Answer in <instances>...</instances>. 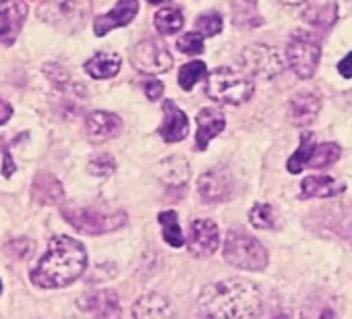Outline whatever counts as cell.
I'll use <instances>...</instances> for the list:
<instances>
[{"label":"cell","mask_w":352,"mask_h":319,"mask_svg":"<svg viewBox=\"0 0 352 319\" xmlns=\"http://www.w3.org/2000/svg\"><path fill=\"white\" fill-rule=\"evenodd\" d=\"M199 313L206 317L247 319L261 313V294L255 284L228 278L208 284L199 292Z\"/></svg>","instance_id":"obj_1"},{"label":"cell","mask_w":352,"mask_h":319,"mask_svg":"<svg viewBox=\"0 0 352 319\" xmlns=\"http://www.w3.org/2000/svg\"><path fill=\"white\" fill-rule=\"evenodd\" d=\"M87 265L85 247L71 236H54L46 255L32 272V282L40 288H63L75 282Z\"/></svg>","instance_id":"obj_2"},{"label":"cell","mask_w":352,"mask_h":319,"mask_svg":"<svg viewBox=\"0 0 352 319\" xmlns=\"http://www.w3.org/2000/svg\"><path fill=\"white\" fill-rule=\"evenodd\" d=\"M206 94L220 104L241 106L253 96V81L243 71H234L230 67H218L208 75Z\"/></svg>","instance_id":"obj_3"},{"label":"cell","mask_w":352,"mask_h":319,"mask_svg":"<svg viewBox=\"0 0 352 319\" xmlns=\"http://www.w3.org/2000/svg\"><path fill=\"white\" fill-rule=\"evenodd\" d=\"M60 214L65 216V220L77 228L79 232L85 234H104V232H112L118 230L120 226L126 224V214L124 212H108L102 208H83V206H73V204H65L60 208Z\"/></svg>","instance_id":"obj_4"},{"label":"cell","mask_w":352,"mask_h":319,"mask_svg":"<svg viewBox=\"0 0 352 319\" xmlns=\"http://www.w3.org/2000/svg\"><path fill=\"white\" fill-rule=\"evenodd\" d=\"M224 259L241 270L261 272L270 257L265 247L241 228H230L224 241Z\"/></svg>","instance_id":"obj_5"},{"label":"cell","mask_w":352,"mask_h":319,"mask_svg":"<svg viewBox=\"0 0 352 319\" xmlns=\"http://www.w3.org/2000/svg\"><path fill=\"white\" fill-rule=\"evenodd\" d=\"M286 63H288L286 54H282L278 48L265 46V44L247 46L239 56V67L243 69V73L249 77L261 79V81H270V79L282 75L286 69Z\"/></svg>","instance_id":"obj_6"},{"label":"cell","mask_w":352,"mask_h":319,"mask_svg":"<svg viewBox=\"0 0 352 319\" xmlns=\"http://www.w3.org/2000/svg\"><path fill=\"white\" fill-rule=\"evenodd\" d=\"M319 56H321V48L311 32L307 30L292 32L288 46H286V60L296 77L311 79L317 71Z\"/></svg>","instance_id":"obj_7"},{"label":"cell","mask_w":352,"mask_h":319,"mask_svg":"<svg viewBox=\"0 0 352 319\" xmlns=\"http://www.w3.org/2000/svg\"><path fill=\"white\" fill-rule=\"evenodd\" d=\"M131 63L137 71L147 73V75H160L166 73L172 67V56L170 50L155 40H143L133 48Z\"/></svg>","instance_id":"obj_8"},{"label":"cell","mask_w":352,"mask_h":319,"mask_svg":"<svg viewBox=\"0 0 352 319\" xmlns=\"http://www.w3.org/2000/svg\"><path fill=\"white\" fill-rule=\"evenodd\" d=\"M28 17L25 0H0V44L11 46Z\"/></svg>","instance_id":"obj_9"},{"label":"cell","mask_w":352,"mask_h":319,"mask_svg":"<svg viewBox=\"0 0 352 319\" xmlns=\"http://www.w3.org/2000/svg\"><path fill=\"white\" fill-rule=\"evenodd\" d=\"M218 241H220L218 224L214 220L201 218V220H195L191 224L187 247L195 257H210L212 253H216Z\"/></svg>","instance_id":"obj_10"},{"label":"cell","mask_w":352,"mask_h":319,"mask_svg":"<svg viewBox=\"0 0 352 319\" xmlns=\"http://www.w3.org/2000/svg\"><path fill=\"white\" fill-rule=\"evenodd\" d=\"M137 13H139L137 0H120V3L110 13H106V15H102V17H98L94 21V32H96L98 38H102V36H106L108 32H112L116 28L129 25L137 17Z\"/></svg>","instance_id":"obj_11"},{"label":"cell","mask_w":352,"mask_h":319,"mask_svg":"<svg viewBox=\"0 0 352 319\" xmlns=\"http://www.w3.org/2000/svg\"><path fill=\"white\" fill-rule=\"evenodd\" d=\"M164 122L160 124V135L166 143H179L189 133V118L174 102H164Z\"/></svg>","instance_id":"obj_12"},{"label":"cell","mask_w":352,"mask_h":319,"mask_svg":"<svg viewBox=\"0 0 352 319\" xmlns=\"http://www.w3.org/2000/svg\"><path fill=\"white\" fill-rule=\"evenodd\" d=\"M321 110V96L317 91H298L292 96L288 116L296 126H309Z\"/></svg>","instance_id":"obj_13"},{"label":"cell","mask_w":352,"mask_h":319,"mask_svg":"<svg viewBox=\"0 0 352 319\" xmlns=\"http://www.w3.org/2000/svg\"><path fill=\"white\" fill-rule=\"evenodd\" d=\"M232 193L230 179L224 170H208L199 179V197L206 204H220L226 201Z\"/></svg>","instance_id":"obj_14"},{"label":"cell","mask_w":352,"mask_h":319,"mask_svg":"<svg viewBox=\"0 0 352 319\" xmlns=\"http://www.w3.org/2000/svg\"><path fill=\"white\" fill-rule=\"evenodd\" d=\"M155 175L168 189H183L191 177V170L185 157L172 155L168 160H162L155 168Z\"/></svg>","instance_id":"obj_15"},{"label":"cell","mask_w":352,"mask_h":319,"mask_svg":"<svg viewBox=\"0 0 352 319\" xmlns=\"http://www.w3.org/2000/svg\"><path fill=\"white\" fill-rule=\"evenodd\" d=\"M89 13H91V7L87 0H63V3H58V7L54 9V15L50 13L44 17L50 21H60L69 30H77L89 17Z\"/></svg>","instance_id":"obj_16"},{"label":"cell","mask_w":352,"mask_h":319,"mask_svg":"<svg viewBox=\"0 0 352 319\" xmlns=\"http://www.w3.org/2000/svg\"><path fill=\"white\" fill-rule=\"evenodd\" d=\"M226 126L224 114L218 108H204L197 112V149H208L210 141Z\"/></svg>","instance_id":"obj_17"},{"label":"cell","mask_w":352,"mask_h":319,"mask_svg":"<svg viewBox=\"0 0 352 319\" xmlns=\"http://www.w3.org/2000/svg\"><path fill=\"white\" fill-rule=\"evenodd\" d=\"M79 307L94 315L114 317L120 313V302L114 290H94L79 298Z\"/></svg>","instance_id":"obj_18"},{"label":"cell","mask_w":352,"mask_h":319,"mask_svg":"<svg viewBox=\"0 0 352 319\" xmlns=\"http://www.w3.org/2000/svg\"><path fill=\"white\" fill-rule=\"evenodd\" d=\"M122 122L116 114L112 112H91L85 120V129H87V135L91 141H108L112 137L118 135Z\"/></svg>","instance_id":"obj_19"},{"label":"cell","mask_w":352,"mask_h":319,"mask_svg":"<svg viewBox=\"0 0 352 319\" xmlns=\"http://www.w3.org/2000/svg\"><path fill=\"white\" fill-rule=\"evenodd\" d=\"M32 197L40 206H56L63 201L65 191L56 177H52L50 173H40L32 185Z\"/></svg>","instance_id":"obj_20"},{"label":"cell","mask_w":352,"mask_h":319,"mask_svg":"<svg viewBox=\"0 0 352 319\" xmlns=\"http://www.w3.org/2000/svg\"><path fill=\"white\" fill-rule=\"evenodd\" d=\"M302 19L319 30H329L338 19L336 0H311L302 11Z\"/></svg>","instance_id":"obj_21"},{"label":"cell","mask_w":352,"mask_h":319,"mask_svg":"<svg viewBox=\"0 0 352 319\" xmlns=\"http://www.w3.org/2000/svg\"><path fill=\"white\" fill-rule=\"evenodd\" d=\"M232 23L241 30H253L263 25V17L257 11L255 0H232L230 5Z\"/></svg>","instance_id":"obj_22"},{"label":"cell","mask_w":352,"mask_h":319,"mask_svg":"<svg viewBox=\"0 0 352 319\" xmlns=\"http://www.w3.org/2000/svg\"><path fill=\"white\" fill-rule=\"evenodd\" d=\"M344 191V185L336 183L331 177H307L300 185V197H333Z\"/></svg>","instance_id":"obj_23"},{"label":"cell","mask_w":352,"mask_h":319,"mask_svg":"<svg viewBox=\"0 0 352 319\" xmlns=\"http://www.w3.org/2000/svg\"><path fill=\"white\" fill-rule=\"evenodd\" d=\"M133 315L135 317H168L172 315L170 300L162 294H145L133 305Z\"/></svg>","instance_id":"obj_24"},{"label":"cell","mask_w":352,"mask_h":319,"mask_svg":"<svg viewBox=\"0 0 352 319\" xmlns=\"http://www.w3.org/2000/svg\"><path fill=\"white\" fill-rule=\"evenodd\" d=\"M120 69V56L110 52H100L85 63V73L94 79H108L114 77Z\"/></svg>","instance_id":"obj_25"},{"label":"cell","mask_w":352,"mask_h":319,"mask_svg":"<svg viewBox=\"0 0 352 319\" xmlns=\"http://www.w3.org/2000/svg\"><path fill=\"white\" fill-rule=\"evenodd\" d=\"M153 23L162 36H172L185 25V17H183V11L179 7H164L155 13Z\"/></svg>","instance_id":"obj_26"},{"label":"cell","mask_w":352,"mask_h":319,"mask_svg":"<svg viewBox=\"0 0 352 319\" xmlns=\"http://www.w3.org/2000/svg\"><path fill=\"white\" fill-rule=\"evenodd\" d=\"M160 224H162V230H164V241L170 245V247H183L185 245V236H183V228L179 224V216L176 212L168 210V212H162L157 216Z\"/></svg>","instance_id":"obj_27"},{"label":"cell","mask_w":352,"mask_h":319,"mask_svg":"<svg viewBox=\"0 0 352 319\" xmlns=\"http://www.w3.org/2000/svg\"><path fill=\"white\" fill-rule=\"evenodd\" d=\"M338 160H340V145L327 141V143H321V145L313 147L307 166L309 168H327L333 162H338Z\"/></svg>","instance_id":"obj_28"},{"label":"cell","mask_w":352,"mask_h":319,"mask_svg":"<svg viewBox=\"0 0 352 319\" xmlns=\"http://www.w3.org/2000/svg\"><path fill=\"white\" fill-rule=\"evenodd\" d=\"M313 147H315V145H313V135H311V133H305V135L300 137V145H298V149L290 155L288 164H286V168H288V173H290V175H298V173L307 166Z\"/></svg>","instance_id":"obj_29"},{"label":"cell","mask_w":352,"mask_h":319,"mask_svg":"<svg viewBox=\"0 0 352 319\" xmlns=\"http://www.w3.org/2000/svg\"><path fill=\"white\" fill-rule=\"evenodd\" d=\"M206 71H208V67H206L204 60L187 63V65L181 69V73H179V83H181V87H183L185 91H191L193 85H195L199 79H204Z\"/></svg>","instance_id":"obj_30"},{"label":"cell","mask_w":352,"mask_h":319,"mask_svg":"<svg viewBox=\"0 0 352 319\" xmlns=\"http://www.w3.org/2000/svg\"><path fill=\"white\" fill-rule=\"evenodd\" d=\"M222 28H224V23H222V15L220 13H206V15H199L197 21H195V30L204 38L218 36L222 32Z\"/></svg>","instance_id":"obj_31"},{"label":"cell","mask_w":352,"mask_h":319,"mask_svg":"<svg viewBox=\"0 0 352 319\" xmlns=\"http://www.w3.org/2000/svg\"><path fill=\"white\" fill-rule=\"evenodd\" d=\"M249 218H251V224H253L255 228H261V230H267V228H274V226H276V222H274V220H276V218H274V210H272V206H267V204H257V206H253Z\"/></svg>","instance_id":"obj_32"},{"label":"cell","mask_w":352,"mask_h":319,"mask_svg":"<svg viewBox=\"0 0 352 319\" xmlns=\"http://www.w3.org/2000/svg\"><path fill=\"white\" fill-rule=\"evenodd\" d=\"M176 48H179L181 52H185V54H191V56H195V54H201L204 52V36L197 32H191V34H185L183 38H179V42H176Z\"/></svg>","instance_id":"obj_33"},{"label":"cell","mask_w":352,"mask_h":319,"mask_svg":"<svg viewBox=\"0 0 352 319\" xmlns=\"http://www.w3.org/2000/svg\"><path fill=\"white\" fill-rule=\"evenodd\" d=\"M5 253L9 257H13V259H28L34 253V243L30 239H25V236L13 239L11 243H7Z\"/></svg>","instance_id":"obj_34"},{"label":"cell","mask_w":352,"mask_h":319,"mask_svg":"<svg viewBox=\"0 0 352 319\" xmlns=\"http://www.w3.org/2000/svg\"><path fill=\"white\" fill-rule=\"evenodd\" d=\"M116 168V162H114V157L108 155V153H102V155H96L91 162L87 164V170L91 175H98V177H108L112 175Z\"/></svg>","instance_id":"obj_35"},{"label":"cell","mask_w":352,"mask_h":319,"mask_svg":"<svg viewBox=\"0 0 352 319\" xmlns=\"http://www.w3.org/2000/svg\"><path fill=\"white\" fill-rule=\"evenodd\" d=\"M143 91H145V96H147L151 102H155V100H160L162 94H164V83L157 81V79L145 81V83H143Z\"/></svg>","instance_id":"obj_36"},{"label":"cell","mask_w":352,"mask_h":319,"mask_svg":"<svg viewBox=\"0 0 352 319\" xmlns=\"http://www.w3.org/2000/svg\"><path fill=\"white\" fill-rule=\"evenodd\" d=\"M338 71H340V75H342V77H346V79H350V77H352V52L340 60Z\"/></svg>","instance_id":"obj_37"},{"label":"cell","mask_w":352,"mask_h":319,"mask_svg":"<svg viewBox=\"0 0 352 319\" xmlns=\"http://www.w3.org/2000/svg\"><path fill=\"white\" fill-rule=\"evenodd\" d=\"M11 114H13L11 104H7L5 100H0V126H3V124L11 118Z\"/></svg>","instance_id":"obj_38"},{"label":"cell","mask_w":352,"mask_h":319,"mask_svg":"<svg viewBox=\"0 0 352 319\" xmlns=\"http://www.w3.org/2000/svg\"><path fill=\"white\" fill-rule=\"evenodd\" d=\"M13 173H15V164H13V160H11V153H5V170H3V175L11 177Z\"/></svg>","instance_id":"obj_39"},{"label":"cell","mask_w":352,"mask_h":319,"mask_svg":"<svg viewBox=\"0 0 352 319\" xmlns=\"http://www.w3.org/2000/svg\"><path fill=\"white\" fill-rule=\"evenodd\" d=\"M278 3H282V5H288V7H296V5H302L305 0H278Z\"/></svg>","instance_id":"obj_40"},{"label":"cell","mask_w":352,"mask_h":319,"mask_svg":"<svg viewBox=\"0 0 352 319\" xmlns=\"http://www.w3.org/2000/svg\"><path fill=\"white\" fill-rule=\"evenodd\" d=\"M149 5H162V3H166V0H147Z\"/></svg>","instance_id":"obj_41"},{"label":"cell","mask_w":352,"mask_h":319,"mask_svg":"<svg viewBox=\"0 0 352 319\" xmlns=\"http://www.w3.org/2000/svg\"><path fill=\"white\" fill-rule=\"evenodd\" d=\"M38 3H42V5H44V0H38Z\"/></svg>","instance_id":"obj_42"},{"label":"cell","mask_w":352,"mask_h":319,"mask_svg":"<svg viewBox=\"0 0 352 319\" xmlns=\"http://www.w3.org/2000/svg\"><path fill=\"white\" fill-rule=\"evenodd\" d=\"M0 290H3V284H0Z\"/></svg>","instance_id":"obj_43"}]
</instances>
